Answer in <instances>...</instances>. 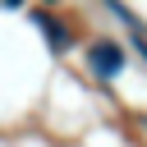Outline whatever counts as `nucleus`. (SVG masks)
<instances>
[{"label":"nucleus","mask_w":147,"mask_h":147,"mask_svg":"<svg viewBox=\"0 0 147 147\" xmlns=\"http://www.w3.org/2000/svg\"><path fill=\"white\" fill-rule=\"evenodd\" d=\"M124 60H129V55H124V46H115V41H92V46H87V64H92L101 78H115V74L124 69Z\"/></svg>","instance_id":"nucleus-1"},{"label":"nucleus","mask_w":147,"mask_h":147,"mask_svg":"<svg viewBox=\"0 0 147 147\" xmlns=\"http://www.w3.org/2000/svg\"><path fill=\"white\" fill-rule=\"evenodd\" d=\"M37 23H41V32H46V41H51L55 51H64V46H69V32H64V28L55 23V18H46V14H37Z\"/></svg>","instance_id":"nucleus-2"},{"label":"nucleus","mask_w":147,"mask_h":147,"mask_svg":"<svg viewBox=\"0 0 147 147\" xmlns=\"http://www.w3.org/2000/svg\"><path fill=\"white\" fill-rule=\"evenodd\" d=\"M5 5H23V0H5Z\"/></svg>","instance_id":"nucleus-3"}]
</instances>
